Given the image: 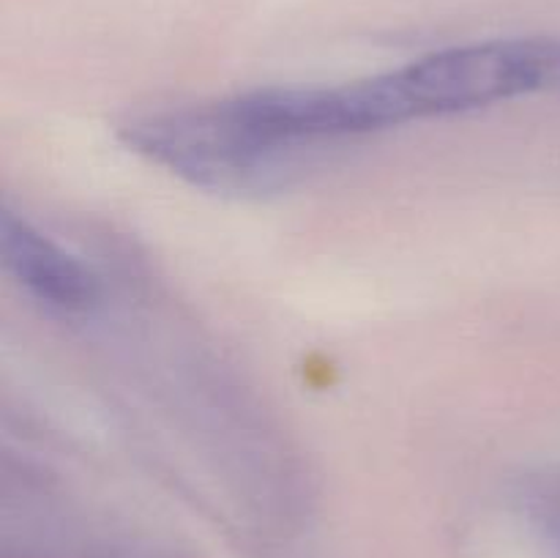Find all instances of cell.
Returning a JSON list of instances; mask_svg holds the SVG:
<instances>
[{"instance_id": "cell-2", "label": "cell", "mask_w": 560, "mask_h": 558, "mask_svg": "<svg viewBox=\"0 0 560 558\" xmlns=\"http://www.w3.org/2000/svg\"><path fill=\"white\" fill-rule=\"evenodd\" d=\"M0 260L22 293L52 315H88L102 301L91 266L9 208L0 213Z\"/></svg>"}, {"instance_id": "cell-1", "label": "cell", "mask_w": 560, "mask_h": 558, "mask_svg": "<svg viewBox=\"0 0 560 558\" xmlns=\"http://www.w3.org/2000/svg\"><path fill=\"white\" fill-rule=\"evenodd\" d=\"M124 140L159 167L213 191H268L299 173L241 131L222 102L140 115L124 126Z\"/></svg>"}]
</instances>
